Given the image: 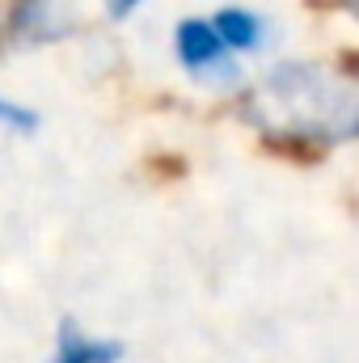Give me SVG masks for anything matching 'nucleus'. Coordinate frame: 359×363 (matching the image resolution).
Returning a JSON list of instances; mask_svg holds the SVG:
<instances>
[{
  "mask_svg": "<svg viewBox=\"0 0 359 363\" xmlns=\"http://www.w3.org/2000/svg\"><path fill=\"white\" fill-rule=\"evenodd\" d=\"M254 123L309 144H347L359 131V97L355 85L321 64H275L250 101Z\"/></svg>",
  "mask_w": 359,
  "mask_h": 363,
  "instance_id": "nucleus-1",
  "label": "nucleus"
},
{
  "mask_svg": "<svg viewBox=\"0 0 359 363\" xmlns=\"http://www.w3.org/2000/svg\"><path fill=\"white\" fill-rule=\"evenodd\" d=\"M178 60L190 77L211 81V85H233L241 77L237 64L228 60V47L211 30V21H199V17H186L178 26Z\"/></svg>",
  "mask_w": 359,
  "mask_h": 363,
  "instance_id": "nucleus-2",
  "label": "nucleus"
},
{
  "mask_svg": "<svg viewBox=\"0 0 359 363\" xmlns=\"http://www.w3.org/2000/svg\"><path fill=\"white\" fill-rule=\"evenodd\" d=\"M72 26H77L72 0H17L13 9V34L21 43H51L72 34Z\"/></svg>",
  "mask_w": 359,
  "mask_h": 363,
  "instance_id": "nucleus-3",
  "label": "nucleus"
},
{
  "mask_svg": "<svg viewBox=\"0 0 359 363\" xmlns=\"http://www.w3.org/2000/svg\"><path fill=\"white\" fill-rule=\"evenodd\" d=\"M123 355H127L123 342L81 334L77 321H64L55 334V363H118Z\"/></svg>",
  "mask_w": 359,
  "mask_h": 363,
  "instance_id": "nucleus-4",
  "label": "nucleus"
},
{
  "mask_svg": "<svg viewBox=\"0 0 359 363\" xmlns=\"http://www.w3.org/2000/svg\"><path fill=\"white\" fill-rule=\"evenodd\" d=\"M211 30L220 34V43L228 51H254L263 43V17L250 13V9H220Z\"/></svg>",
  "mask_w": 359,
  "mask_h": 363,
  "instance_id": "nucleus-5",
  "label": "nucleus"
},
{
  "mask_svg": "<svg viewBox=\"0 0 359 363\" xmlns=\"http://www.w3.org/2000/svg\"><path fill=\"white\" fill-rule=\"evenodd\" d=\"M0 127H4V131H17V135H34V131L43 127V118H38V110L0 97Z\"/></svg>",
  "mask_w": 359,
  "mask_h": 363,
  "instance_id": "nucleus-6",
  "label": "nucleus"
},
{
  "mask_svg": "<svg viewBox=\"0 0 359 363\" xmlns=\"http://www.w3.org/2000/svg\"><path fill=\"white\" fill-rule=\"evenodd\" d=\"M136 4H144V0H106V9H110V17H127Z\"/></svg>",
  "mask_w": 359,
  "mask_h": 363,
  "instance_id": "nucleus-7",
  "label": "nucleus"
}]
</instances>
